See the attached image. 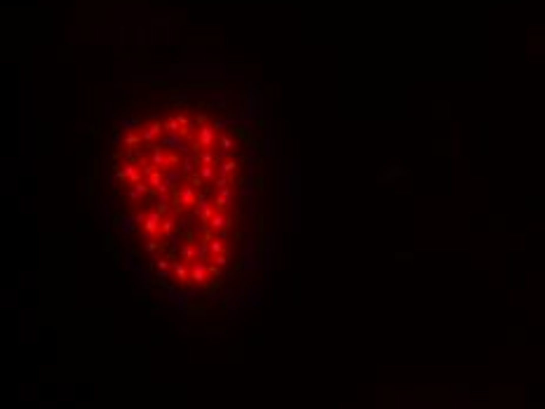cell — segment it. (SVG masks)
<instances>
[{
	"mask_svg": "<svg viewBox=\"0 0 545 409\" xmlns=\"http://www.w3.org/2000/svg\"><path fill=\"white\" fill-rule=\"evenodd\" d=\"M160 228H162V214L158 209L148 212L146 219H144V233H146L148 238H153V235H160Z\"/></svg>",
	"mask_w": 545,
	"mask_h": 409,
	"instance_id": "obj_1",
	"label": "cell"
},
{
	"mask_svg": "<svg viewBox=\"0 0 545 409\" xmlns=\"http://www.w3.org/2000/svg\"><path fill=\"white\" fill-rule=\"evenodd\" d=\"M197 219L200 221H205V224H209V219L216 214V209H214V202H209L205 196H200L197 198Z\"/></svg>",
	"mask_w": 545,
	"mask_h": 409,
	"instance_id": "obj_2",
	"label": "cell"
},
{
	"mask_svg": "<svg viewBox=\"0 0 545 409\" xmlns=\"http://www.w3.org/2000/svg\"><path fill=\"white\" fill-rule=\"evenodd\" d=\"M207 263L205 261H195L193 266H190V282H195V285H203V282H207Z\"/></svg>",
	"mask_w": 545,
	"mask_h": 409,
	"instance_id": "obj_3",
	"label": "cell"
},
{
	"mask_svg": "<svg viewBox=\"0 0 545 409\" xmlns=\"http://www.w3.org/2000/svg\"><path fill=\"white\" fill-rule=\"evenodd\" d=\"M214 137H216V129L209 127V125H205V127H200V137H197V146L203 148H209L212 144H214Z\"/></svg>",
	"mask_w": 545,
	"mask_h": 409,
	"instance_id": "obj_4",
	"label": "cell"
},
{
	"mask_svg": "<svg viewBox=\"0 0 545 409\" xmlns=\"http://www.w3.org/2000/svg\"><path fill=\"white\" fill-rule=\"evenodd\" d=\"M171 270H174V278L179 282H190V268L181 261H171Z\"/></svg>",
	"mask_w": 545,
	"mask_h": 409,
	"instance_id": "obj_5",
	"label": "cell"
},
{
	"mask_svg": "<svg viewBox=\"0 0 545 409\" xmlns=\"http://www.w3.org/2000/svg\"><path fill=\"white\" fill-rule=\"evenodd\" d=\"M209 228H212V231H223V228H228L231 226V219H228L226 214H221V212H216L214 216H212V219H209V224H207Z\"/></svg>",
	"mask_w": 545,
	"mask_h": 409,
	"instance_id": "obj_6",
	"label": "cell"
},
{
	"mask_svg": "<svg viewBox=\"0 0 545 409\" xmlns=\"http://www.w3.org/2000/svg\"><path fill=\"white\" fill-rule=\"evenodd\" d=\"M181 259L184 261H193V259H197V247L193 242H186L184 247H181Z\"/></svg>",
	"mask_w": 545,
	"mask_h": 409,
	"instance_id": "obj_7",
	"label": "cell"
},
{
	"mask_svg": "<svg viewBox=\"0 0 545 409\" xmlns=\"http://www.w3.org/2000/svg\"><path fill=\"white\" fill-rule=\"evenodd\" d=\"M209 240V252H212V254H226V244H223V240L221 238H207Z\"/></svg>",
	"mask_w": 545,
	"mask_h": 409,
	"instance_id": "obj_8",
	"label": "cell"
},
{
	"mask_svg": "<svg viewBox=\"0 0 545 409\" xmlns=\"http://www.w3.org/2000/svg\"><path fill=\"white\" fill-rule=\"evenodd\" d=\"M146 193H148V186L144 181H139V183H134V188L129 190V198H132V200H141Z\"/></svg>",
	"mask_w": 545,
	"mask_h": 409,
	"instance_id": "obj_9",
	"label": "cell"
},
{
	"mask_svg": "<svg viewBox=\"0 0 545 409\" xmlns=\"http://www.w3.org/2000/svg\"><path fill=\"white\" fill-rule=\"evenodd\" d=\"M160 129H162V125H158V122H155V125H151V127H146L144 132H141V139H144V141H153L155 137L160 134Z\"/></svg>",
	"mask_w": 545,
	"mask_h": 409,
	"instance_id": "obj_10",
	"label": "cell"
},
{
	"mask_svg": "<svg viewBox=\"0 0 545 409\" xmlns=\"http://www.w3.org/2000/svg\"><path fill=\"white\" fill-rule=\"evenodd\" d=\"M125 177H127L132 183H139L141 181V172L136 170V165H125Z\"/></svg>",
	"mask_w": 545,
	"mask_h": 409,
	"instance_id": "obj_11",
	"label": "cell"
},
{
	"mask_svg": "<svg viewBox=\"0 0 545 409\" xmlns=\"http://www.w3.org/2000/svg\"><path fill=\"white\" fill-rule=\"evenodd\" d=\"M219 172H221V174H228V177H231L233 172H238V162H235V160H223V162H221V167H219Z\"/></svg>",
	"mask_w": 545,
	"mask_h": 409,
	"instance_id": "obj_12",
	"label": "cell"
},
{
	"mask_svg": "<svg viewBox=\"0 0 545 409\" xmlns=\"http://www.w3.org/2000/svg\"><path fill=\"white\" fill-rule=\"evenodd\" d=\"M134 224H136L134 216H132V219H129V216H123V219H120V224H118V228H120L123 233H132V231H134Z\"/></svg>",
	"mask_w": 545,
	"mask_h": 409,
	"instance_id": "obj_13",
	"label": "cell"
},
{
	"mask_svg": "<svg viewBox=\"0 0 545 409\" xmlns=\"http://www.w3.org/2000/svg\"><path fill=\"white\" fill-rule=\"evenodd\" d=\"M200 177H203L205 181H214V179H216L214 165H203V167H200Z\"/></svg>",
	"mask_w": 545,
	"mask_h": 409,
	"instance_id": "obj_14",
	"label": "cell"
},
{
	"mask_svg": "<svg viewBox=\"0 0 545 409\" xmlns=\"http://www.w3.org/2000/svg\"><path fill=\"white\" fill-rule=\"evenodd\" d=\"M200 165H216L214 151H203L200 153Z\"/></svg>",
	"mask_w": 545,
	"mask_h": 409,
	"instance_id": "obj_15",
	"label": "cell"
},
{
	"mask_svg": "<svg viewBox=\"0 0 545 409\" xmlns=\"http://www.w3.org/2000/svg\"><path fill=\"white\" fill-rule=\"evenodd\" d=\"M171 231H174V219H171V216H167V219H162L160 235H171Z\"/></svg>",
	"mask_w": 545,
	"mask_h": 409,
	"instance_id": "obj_16",
	"label": "cell"
},
{
	"mask_svg": "<svg viewBox=\"0 0 545 409\" xmlns=\"http://www.w3.org/2000/svg\"><path fill=\"white\" fill-rule=\"evenodd\" d=\"M219 146L223 148V153H228V151H231V148L235 146V141L231 139V137H221V139H219Z\"/></svg>",
	"mask_w": 545,
	"mask_h": 409,
	"instance_id": "obj_17",
	"label": "cell"
},
{
	"mask_svg": "<svg viewBox=\"0 0 545 409\" xmlns=\"http://www.w3.org/2000/svg\"><path fill=\"white\" fill-rule=\"evenodd\" d=\"M212 261H214L216 266H219V268H223V266L228 263V254H216V257L212 259Z\"/></svg>",
	"mask_w": 545,
	"mask_h": 409,
	"instance_id": "obj_18",
	"label": "cell"
},
{
	"mask_svg": "<svg viewBox=\"0 0 545 409\" xmlns=\"http://www.w3.org/2000/svg\"><path fill=\"white\" fill-rule=\"evenodd\" d=\"M139 141H141V134H129L127 137V146H136Z\"/></svg>",
	"mask_w": 545,
	"mask_h": 409,
	"instance_id": "obj_19",
	"label": "cell"
},
{
	"mask_svg": "<svg viewBox=\"0 0 545 409\" xmlns=\"http://www.w3.org/2000/svg\"><path fill=\"white\" fill-rule=\"evenodd\" d=\"M158 247H160V244L155 242V240H148V242H146V252H155Z\"/></svg>",
	"mask_w": 545,
	"mask_h": 409,
	"instance_id": "obj_20",
	"label": "cell"
}]
</instances>
